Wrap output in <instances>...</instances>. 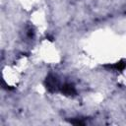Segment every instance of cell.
<instances>
[{"label": "cell", "instance_id": "cell-2", "mask_svg": "<svg viewBox=\"0 0 126 126\" xmlns=\"http://www.w3.org/2000/svg\"><path fill=\"white\" fill-rule=\"evenodd\" d=\"M125 66H126L125 61H119V62H117V63H115V64H113V65H109L108 67L111 68V69H114V70L121 71V70H123V69L125 68Z\"/></svg>", "mask_w": 126, "mask_h": 126}, {"label": "cell", "instance_id": "cell-1", "mask_svg": "<svg viewBox=\"0 0 126 126\" xmlns=\"http://www.w3.org/2000/svg\"><path fill=\"white\" fill-rule=\"evenodd\" d=\"M61 89V92L65 94H69V95H72L74 94H76V91H75V87L72 85V84H64L63 86L60 87Z\"/></svg>", "mask_w": 126, "mask_h": 126}]
</instances>
